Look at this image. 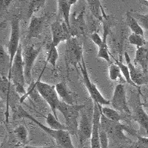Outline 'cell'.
Masks as SVG:
<instances>
[{
    "mask_svg": "<svg viewBox=\"0 0 148 148\" xmlns=\"http://www.w3.org/2000/svg\"><path fill=\"white\" fill-rule=\"evenodd\" d=\"M137 141L130 148H148V137H143L137 135Z\"/></svg>",
    "mask_w": 148,
    "mask_h": 148,
    "instance_id": "33",
    "label": "cell"
},
{
    "mask_svg": "<svg viewBox=\"0 0 148 148\" xmlns=\"http://www.w3.org/2000/svg\"><path fill=\"white\" fill-rule=\"evenodd\" d=\"M88 5V8L95 18L98 19L101 22L103 18L102 13H101V8L102 5L100 1L99 0H88L87 1Z\"/></svg>",
    "mask_w": 148,
    "mask_h": 148,
    "instance_id": "22",
    "label": "cell"
},
{
    "mask_svg": "<svg viewBox=\"0 0 148 148\" xmlns=\"http://www.w3.org/2000/svg\"><path fill=\"white\" fill-rule=\"evenodd\" d=\"M51 29L52 34L51 43L55 47H57L59 43L64 41L67 42L72 37L71 29L64 21L56 20L51 24Z\"/></svg>",
    "mask_w": 148,
    "mask_h": 148,
    "instance_id": "9",
    "label": "cell"
},
{
    "mask_svg": "<svg viewBox=\"0 0 148 148\" xmlns=\"http://www.w3.org/2000/svg\"><path fill=\"white\" fill-rule=\"evenodd\" d=\"M139 2H141L142 5H145L146 7L148 8V0H140Z\"/></svg>",
    "mask_w": 148,
    "mask_h": 148,
    "instance_id": "38",
    "label": "cell"
},
{
    "mask_svg": "<svg viewBox=\"0 0 148 148\" xmlns=\"http://www.w3.org/2000/svg\"><path fill=\"white\" fill-rule=\"evenodd\" d=\"M132 116L135 121H136L141 127H143L146 132L148 131V114L144 110L140 99H138V102L135 106L134 112Z\"/></svg>",
    "mask_w": 148,
    "mask_h": 148,
    "instance_id": "17",
    "label": "cell"
},
{
    "mask_svg": "<svg viewBox=\"0 0 148 148\" xmlns=\"http://www.w3.org/2000/svg\"><path fill=\"white\" fill-rule=\"evenodd\" d=\"M35 84L39 94L45 100L51 110L53 112V115L56 116V118L58 119L56 110L61 100L59 99L57 92L56 90V86L42 82L39 81V79L36 82Z\"/></svg>",
    "mask_w": 148,
    "mask_h": 148,
    "instance_id": "6",
    "label": "cell"
},
{
    "mask_svg": "<svg viewBox=\"0 0 148 148\" xmlns=\"http://www.w3.org/2000/svg\"><path fill=\"white\" fill-rule=\"evenodd\" d=\"M130 12L131 15L136 19L140 26L142 28H145L148 30V14H141L138 13V12L133 11V10H131Z\"/></svg>",
    "mask_w": 148,
    "mask_h": 148,
    "instance_id": "30",
    "label": "cell"
},
{
    "mask_svg": "<svg viewBox=\"0 0 148 148\" xmlns=\"http://www.w3.org/2000/svg\"><path fill=\"white\" fill-rule=\"evenodd\" d=\"M19 18L14 16L11 19V30H10V39L8 45V51L10 56V71L13 64V62L15 58L20 43V24H19ZM9 73V72H8Z\"/></svg>",
    "mask_w": 148,
    "mask_h": 148,
    "instance_id": "8",
    "label": "cell"
},
{
    "mask_svg": "<svg viewBox=\"0 0 148 148\" xmlns=\"http://www.w3.org/2000/svg\"><path fill=\"white\" fill-rule=\"evenodd\" d=\"M112 57H113V59H114L115 63H116V64L119 67L120 70H121V74H122V76H124V78L125 79L126 82H127L128 84H130L131 86H133V87H135V88H136L138 90V91L140 92V87L137 86L136 84H135V83L132 81L131 77H130V70L129 68H128L127 65H125V64H123L121 62L119 61L118 59H115L113 56H112Z\"/></svg>",
    "mask_w": 148,
    "mask_h": 148,
    "instance_id": "26",
    "label": "cell"
},
{
    "mask_svg": "<svg viewBox=\"0 0 148 148\" xmlns=\"http://www.w3.org/2000/svg\"><path fill=\"white\" fill-rule=\"evenodd\" d=\"M10 81L8 77L5 76H2V80H1V92L2 96L5 97L6 99V113H5V117H6V121L8 122L9 117V97H10Z\"/></svg>",
    "mask_w": 148,
    "mask_h": 148,
    "instance_id": "20",
    "label": "cell"
},
{
    "mask_svg": "<svg viewBox=\"0 0 148 148\" xmlns=\"http://www.w3.org/2000/svg\"><path fill=\"white\" fill-rule=\"evenodd\" d=\"M126 23L130 29L132 30L133 34H138V35L144 36L143 28L140 26L136 19L131 15L130 11H127L126 14Z\"/></svg>",
    "mask_w": 148,
    "mask_h": 148,
    "instance_id": "23",
    "label": "cell"
},
{
    "mask_svg": "<svg viewBox=\"0 0 148 148\" xmlns=\"http://www.w3.org/2000/svg\"><path fill=\"white\" fill-rule=\"evenodd\" d=\"M92 133V120L89 119L88 116L84 113L81 115L78 128L77 136L79 141V145L82 147L88 140H90Z\"/></svg>",
    "mask_w": 148,
    "mask_h": 148,
    "instance_id": "12",
    "label": "cell"
},
{
    "mask_svg": "<svg viewBox=\"0 0 148 148\" xmlns=\"http://www.w3.org/2000/svg\"><path fill=\"white\" fill-rule=\"evenodd\" d=\"M125 58L127 62V65L130 70L132 81L138 87L143 85V84H147L148 71H144L143 70L137 69L136 67L131 62L130 57L129 54L127 51L125 52Z\"/></svg>",
    "mask_w": 148,
    "mask_h": 148,
    "instance_id": "13",
    "label": "cell"
},
{
    "mask_svg": "<svg viewBox=\"0 0 148 148\" xmlns=\"http://www.w3.org/2000/svg\"><path fill=\"white\" fill-rule=\"evenodd\" d=\"M146 133H147V136H148V131H147Z\"/></svg>",
    "mask_w": 148,
    "mask_h": 148,
    "instance_id": "40",
    "label": "cell"
},
{
    "mask_svg": "<svg viewBox=\"0 0 148 148\" xmlns=\"http://www.w3.org/2000/svg\"><path fill=\"white\" fill-rule=\"evenodd\" d=\"M121 72L119 67L116 63L111 64L109 67V77L112 81H116L118 79H122L121 78Z\"/></svg>",
    "mask_w": 148,
    "mask_h": 148,
    "instance_id": "31",
    "label": "cell"
},
{
    "mask_svg": "<svg viewBox=\"0 0 148 148\" xmlns=\"http://www.w3.org/2000/svg\"><path fill=\"white\" fill-rule=\"evenodd\" d=\"M100 127L106 132L108 136L118 138L127 139L123 132L126 131L133 136H136L137 134L134 130L122 125L119 121H113L105 118L103 115L101 116L100 120Z\"/></svg>",
    "mask_w": 148,
    "mask_h": 148,
    "instance_id": "7",
    "label": "cell"
},
{
    "mask_svg": "<svg viewBox=\"0 0 148 148\" xmlns=\"http://www.w3.org/2000/svg\"><path fill=\"white\" fill-rule=\"evenodd\" d=\"M128 41H129L130 44L136 46L137 49L145 46L147 44V41L145 40V37L143 36L135 34H132L128 37Z\"/></svg>",
    "mask_w": 148,
    "mask_h": 148,
    "instance_id": "29",
    "label": "cell"
},
{
    "mask_svg": "<svg viewBox=\"0 0 148 148\" xmlns=\"http://www.w3.org/2000/svg\"><path fill=\"white\" fill-rule=\"evenodd\" d=\"M48 18V14H45L42 16H33L30 18V22L27 29V39H31L33 38H38L42 34L43 27Z\"/></svg>",
    "mask_w": 148,
    "mask_h": 148,
    "instance_id": "14",
    "label": "cell"
},
{
    "mask_svg": "<svg viewBox=\"0 0 148 148\" xmlns=\"http://www.w3.org/2000/svg\"><path fill=\"white\" fill-rule=\"evenodd\" d=\"M13 2L11 0H3V1H1V3H0V7L2 10H5L7 9L8 7L10 5V3Z\"/></svg>",
    "mask_w": 148,
    "mask_h": 148,
    "instance_id": "36",
    "label": "cell"
},
{
    "mask_svg": "<svg viewBox=\"0 0 148 148\" xmlns=\"http://www.w3.org/2000/svg\"><path fill=\"white\" fill-rule=\"evenodd\" d=\"M46 123L50 128L55 130H67L65 125H63L59 121V119L56 118L53 113H49L46 117Z\"/></svg>",
    "mask_w": 148,
    "mask_h": 148,
    "instance_id": "25",
    "label": "cell"
},
{
    "mask_svg": "<svg viewBox=\"0 0 148 148\" xmlns=\"http://www.w3.org/2000/svg\"><path fill=\"white\" fill-rule=\"evenodd\" d=\"M101 110L99 105L94 104L93 116H92V133L90 138L91 148H101L99 140L100 120H101Z\"/></svg>",
    "mask_w": 148,
    "mask_h": 148,
    "instance_id": "15",
    "label": "cell"
},
{
    "mask_svg": "<svg viewBox=\"0 0 148 148\" xmlns=\"http://www.w3.org/2000/svg\"><path fill=\"white\" fill-rule=\"evenodd\" d=\"M84 59L83 56V46L81 41L77 37L73 36L66 42L64 49V62L67 69L71 66L75 68L77 67Z\"/></svg>",
    "mask_w": 148,
    "mask_h": 148,
    "instance_id": "4",
    "label": "cell"
},
{
    "mask_svg": "<svg viewBox=\"0 0 148 148\" xmlns=\"http://www.w3.org/2000/svg\"><path fill=\"white\" fill-rule=\"evenodd\" d=\"M99 140L101 148H108V136L101 127L99 128Z\"/></svg>",
    "mask_w": 148,
    "mask_h": 148,
    "instance_id": "34",
    "label": "cell"
},
{
    "mask_svg": "<svg viewBox=\"0 0 148 148\" xmlns=\"http://www.w3.org/2000/svg\"><path fill=\"white\" fill-rule=\"evenodd\" d=\"M79 67L81 70L82 75L83 78V82L85 85L86 88L88 90V93L90 96L91 99L93 101V103L96 104H100V105H109L110 104V101L108 99H106L102 94L101 93L96 84L93 82H92L90 80L89 75H88V71L87 69L84 59L82 61V62L79 64Z\"/></svg>",
    "mask_w": 148,
    "mask_h": 148,
    "instance_id": "5",
    "label": "cell"
},
{
    "mask_svg": "<svg viewBox=\"0 0 148 148\" xmlns=\"http://www.w3.org/2000/svg\"><path fill=\"white\" fill-rule=\"evenodd\" d=\"M55 86L56 90L57 92L59 97L61 99V101H64L68 104H71V105L75 104L72 92L70 90L65 82H62L57 83Z\"/></svg>",
    "mask_w": 148,
    "mask_h": 148,
    "instance_id": "19",
    "label": "cell"
},
{
    "mask_svg": "<svg viewBox=\"0 0 148 148\" xmlns=\"http://www.w3.org/2000/svg\"><path fill=\"white\" fill-rule=\"evenodd\" d=\"M84 108V104H68L60 101L57 110L64 116L67 131L71 135L77 136L79 121H78L80 111Z\"/></svg>",
    "mask_w": 148,
    "mask_h": 148,
    "instance_id": "3",
    "label": "cell"
},
{
    "mask_svg": "<svg viewBox=\"0 0 148 148\" xmlns=\"http://www.w3.org/2000/svg\"><path fill=\"white\" fill-rule=\"evenodd\" d=\"M101 110V115L107 118L108 119L113 121H120L122 119V116L120 114L119 112L113 108H107V107H101V105L98 104Z\"/></svg>",
    "mask_w": 148,
    "mask_h": 148,
    "instance_id": "24",
    "label": "cell"
},
{
    "mask_svg": "<svg viewBox=\"0 0 148 148\" xmlns=\"http://www.w3.org/2000/svg\"><path fill=\"white\" fill-rule=\"evenodd\" d=\"M133 62L140 64L144 71H148V41L145 46L137 49Z\"/></svg>",
    "mask_w": 148,
    "mask_h": 148,
    "instance_id": "18",
    "label": "cell"
},
{
    "mask_svg": "<svg viewBox=\"0 0 148 148\" xmlns=\"http://www.w3.org/2000/svg\"><path fill=\"white\" fill-rule=\"evenodd\" d=\"M46 1L45 0H33L29 2L28 12H27V17L31 18L36 13L41 10L45 5Z\"/></svg>",
    "mask_w": 148,
    "mask_h": 148,
    "instance_id": "28",
    "label": "cell"
},
{
    "mask_svg": "<svg viewBox=\"0 0 148 148\" xmlns=\"http://www.w3.org/2000/svg\"><path fill=\"white\" fill-rule=\"evenodd\" d=\"M14 133L16 136L17 139L20 141L22 145L26 146L28 141V131L25 126L22 125L18 126L14 130Z\"/></svg>",
    "mask_w": 148,
    "mask_h": 148,
    "instance_id": "27",
    "label": "cell"
},
{
    "mask_svg": "<svg viewBox=\"0 0 148 148\" xmlns=\"http://www.w3.org/2000/svg\"><path fill=\"white\" fill-rule=\"evenodd\" d=\"M78 2L77 0H58V16H62L63 21L71 29V9L72 5Z\"/></svg>",
    "mask_w": 148,
    "mask_h": 148,
    "instance_id": "16",
    "label": "cell"
},
{
    "mask_svg": "<svg viewBox=\"0 0 148 148\" xmlns=\"http://www.w3.org/2000/svg\"><path fill=\"white\" fill-rule=\"evenodd\" d=\"M41 51V47L35 48L34 46H27L23 53L24 67H25V82L30 85L33 82L32 79V69L34 65L36 59Z\"/></svg>",
    "mask_w": 148,
    "mask_h": 148,
    "instance_id": "10",
    "label": "cell"
},
{
    "mask_svg": "<svg viewBox=\"0 0 148 148\" xmlns=\"http://www.w3.org/2000/svg\"><path fill=\"white\" fill-rule=\"evenodd\" d=\"M142 105L145 108H148V103H142Z\"/></svg>",
    "mask_w": 148,
    "mask_h": 148,
    "instance_id": "39",
    "label": "cell"
},
{
    "mask_svg": "<svg viewBox=\"0 0 148 148\" xmlns=\"http://www.w3.org/2000/svg\"><path fill=\"white\" fill-rule=\"evenodd\" d=\"M73 29L76 30V34H82L84 32V15H82V13L79 14V16L76 18V20L73 22Z\"/></svg>",
    "mask_w": 148,
    "mask_h": 148,
    "instance_id": "32",
    "label": "cell"
},
{
    "mask_svg": "<svg viewBox=\"0 0 148 148\" xmlns=\"http://www.w3.org/2000/svg\"><path fill=\"white\" fill-rule=\"evenodd\" d=\"M17 116L18 118H25L30 119L33 122L35 123L36 125H38L42 130H44L47 135L52 137L58 145L61 146L63 148H76L73 144L72 139H71V135L67 130H55L49 127L45 126L43 124L39 122L38 120L36 119L32 115L27 113L25 110L24 109L22 106L18 107L17 110Z\"/></svg>",
    "mask_w": 148,
    "mask_h": 148,
    "instance_id": "1",
    "label": "cell"
},
{
    "mask_svg": "<svg viewBox=\"0 0 148 148\" xmlns=\"http://www.w3.org/2000/svg\"><path fill=\"white\" fill-rule=\"evenodd\" d=\"M90 39L92 41V42L95 43L98 46L99 48H100L103 45L102 37H101V36L98 34V33H93V34H91Z\"/></svg>",
    "mask_w": 148,
    "mask_h": 148,
    "instance_id": "35",
    "label": "cell"
},
{
    "mask_svg": "<svg viewBox=\"0 0 148 148\" xmlns=\"http://www.w3.org/2000/svg\"><path fill=\"white\" fill-rule=\"evenodd\" d=\"M110 104L113 109L119 112L127 113L129 115L132 114L127 101L126 90L122 84H119L116 86Z\"/></svg>",
    "mask_w": 148,
    "mask_h": 148,
    "instance_id": "11",
    "label": "cell"
},
{
    "mask_svg": "<svg viewBox=\"0 0 148 148\" xmlns=\"http://www.w3.org/2000/svg\"><path fill=\"white\" fill-rule=\"evenodd\" d=\"M57 47L53 45L52 43L50 42L47 44L45 48L46 52V64L49 63L53 67V68L56 67V63H57L58 58H59V53H58Z\"/></svg>",
    "mask_w": 148,
    "mask_h": 148,
    "instance_id": "21",
    "label": "cell"
},
{
    "mask_svg": "<svg viewBox=\"0 0 148 148\" xmlns=\"http://www.w3.org/2000/svg\"><path fill=\"white\" fill-rule=\"evenodd\" d=\"M9 81L13 82V84L15 87L16 90L21 95H25L27 91L25 88V67H24L23 52L22 45L18 47V51L15 56L13 62L12 67L8 75Z\"/></svg>",
    "mask_w": 148,
    "mask_h": 148,
    "instance_id": "2",
    "label": "cell"
},
{
    "mask_svg": "<svg viewBox=\"0 0 148 148\" xmlns=\"http://www.w3.org/2000/svg\"><path fill=\"white\" fill-rule=\"evenodd\" d=\"M24 148H53V146H46V147H35V146H30V145H26L24 147Z\"/></svg>",
    "mask_w": 148,
    "mask_h": 148,
    "instance_id": "37",
    "label": "cell"
}]
</instances>
